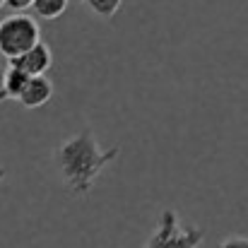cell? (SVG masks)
<instances>
[{
    "label": "cell",
    "instance_id": "cell-1",
    "mask_svg": "<svg viewBox=\"0 0 248 248\" xmlns=\"http://www.w3.org/2000/svg\"><path fill=\"white\" fill-rule=\"evenodd\" d=\"M118 155H121L118 147L101 150L94 133L82 130L58 147V164H61V173H63L68 188L78 195H84L92 190L96 176Z\"/></svg>",
    "mask_w": 248,
    "mask_h": 248
},
{
    "label": "cell",
    "instance_id": "cell-2",
    "mask_svg": "<svg viewBox=\"0 0 248 248\" xmlns=\"http://www.w3.org/2000/svg\"><path fill=\"white\" fill-rule=\"evenodd\" d=\"M41 41L39 22L27 12H15L0 19V53L12 61Z\"/></svg>",
    "mask_w": 248,
    "mask_h": 248
},
{
    "label": "cell",
    "instance_id": "cell-3",
    "mask_svg": "<svg viewBox=\"0 0 248 248\" xmlns=\"http://www.w3.org/2000/svg\"><path fill=\"white\" fill-rule=\"evenodd\" d=\"M205 239L202 229L195 227H181V219L173 210H164L162 219L150 236L145 248H198Z\"/></svg>",
    "mask_w": 248,
    "mask_h": 248
},
{
    "label": "cell",
    "instance_id": "cell-4",
    "mask_svg": "<svg viewBox=\"0 0 248 248\" xmlns=\"http://www.w3.org/2000/svg\"><path fill=\"white\" fill-rule=\"evenodd\" d=\"M7 63L24 70L27 75H46L51 70V65H53V53H51L48 44L39 41L36 46H31L29 51H24L22 56H17V58H12Z\"/></svg>",
    "mask_w": 248,
    "mask_h": 248
},
{
    "label": "cell",
    "instance_id": "cell-5",
    "mask_svg": "<svg viewBox=\"0 0 248 248\" xmlns=\"http://www.w3.org/2000/svg\"><path fill=\"white\" fill-rule=\"evenodd\" d=\"M51 96H53V82L46 75H31L24 92L19 94L17 104H22L24 108H39V106L48 104Z\"/></svg>",
    "mask_w": 248,
    "mask_h": 248
},
{
    "label": "cell",
    "instance_id": "cell-6",
    "mask_svg": "<svg viewBox=\"0 0 248 248\" xmlns=\"http://www.w3.org/2000/svg\"><path fill=\"white\" fill-rule=\"evenodd\" d=\"M29 78L31 75H27L24 70L7 63V68L2 73V80H0V101H17L19 94L24 92L27 82H29Z\"/></svg>",
    "mask_w": 248,
    "mask_h": 248
},
{
    "label": "cell",
    "instance_id": "cell-7",
    "mask_svg": "<svg viewBox=\"0 0 248 248\" xmlns=\"http://www.w3.org/2000/svg\"><path fill=\"white\" fill-rule=\"evenodd\" d=\"M68 5H70V0H34L31 10L44 19H58L68 10Z\"/></svg>",
    "mask_w": 248,
    "mask_h": 248
},
{
    "label": "cell",
    "instance_id": "cell-8",
    "mask_svg": "<svg viewBox=\"0 0 248 248\" xmlns=\"http://www.w3.org/2000/svg\"><path fill=\"white\" fill-rule=\"evenodd\" d=\"M80 2H84L99 17H113L123 5V0H80Z\"/></svg>",
    "mask_w": 248,
    "mask_h": 248
},
{
    "label": "cell",
    "instance_id": "cell-9",
    "mask_svg": "<svg viewBox=\"0 0 248 248\" xmlns=\"http://www.w3.org/2000/svg\"><path fill=\"white\" fill-rule=\"evenodd\" d=\"M219 248H248V236H229L219 244Z\"/></svg>",
    "mask_w": 248,
    "mask_h": 248
},
{
    "label": "cell",
    "instance_id": "cell-10",
    "mask_svg": "<svg viewBox=\"0 0 248 248\" xmlns=\"http://www.w3.org/2000/svg\"><path fill=\"white\" fill-rule=\"evenodd\" d=\"M34 5V0H7V7L15 10V12H24Z\"/></svg>",
    "mask_w": 248,
    "mask_h": 248
},
{
    "label": "cell",
    "instance_id": "cell-11",
    "mask_svg": "<svg viewBox=\"0 0 248 248\" xmlns=\"http://www.w3.org/2000/svg\"><path fill=\"white\" fill-rule=\"evenodd\" d=\"M5 5H7V0H0V10H2V7H5Z\"/></svg>",
    "mask_w": 248,
    "mask_h": 248
},
{
    "label": "cell",
    "instance_id": "cell-12",
    "mask_svg": "<svg viewBox=\"0 0 248 248\" xmlns=\"http://www.w3.org/2000/svg\"><path fill=\"white\" fill-rule=\"evenodd\" d=\"M2 178H5V169H0V181H2Z\"/></svg>",
    "mask_w": 248,
    "mask_h": 248
}]
</instances>
